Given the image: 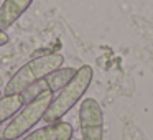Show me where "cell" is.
Wrapping results in <instances>:
<instances>
[{"label": "cell", "instance_id": "obj_1", "mask_svg": "<svg viewBox=\"0 0 153 140\" xmlns=\"http://www.w3.org/2000/svg\"><path fill=\"white\" fill-rule=\"evenodd\" d=\"M92 76H94V71L89 64H84L79 69H76L74 76L61 87L56 96H53V99H51L46 112L43 114L41 120H45L48 124V122H54V120L63 119L79 102L81 97L84 96L87 87L91 86Z\"/></svg>", "mask_w": 153, "mask_h": 140}, {"label": "cell", "instance_id": "obj_2", "mask_svg": "<svg viewBox=\"0 0 153 140\" xmlns=\"http://www.w3.org/2000/svg\"><path fill=\"white\" fill-rule=\"evenodd\" d=\"M63 63H64V56L59 53H48V54H41L38 58H33L27 64H23L12 76V79H8V83L4 87V92L5 94L23 92L30 84H33L35 81L43 77L45 74L61 68Z\"/></svg>", "mask_w": 153, "mask_h": 140}, {"label": "cell", "instance_id": "obj_3", "mask_svg": "<svg viewBox=\"0 0 153 140\" xmlns=\"http://www.w3.org/2000/svg\"><path fill=\"white\" fill-rule=\"evenodd\" d=\"M53 96H54L53 92H43V94H38L33 99H30L28 102H25L23 107L20 109V112L10 119L8 125L5 127L4 133H2V139L15 140L27 135L43 119V114L46 112Z\"/></svg>", "mask_w": 153, "mask_h": 140}, {"label": "cell", "instance_id": "obj_4", "mask_svg": "<svg viewBox=\"0 0 153 140\" xmlns=\"http://www.w3.org/2000/svg\"><path fill=\"white\" fill-rule=\"evenodd\" d=\"M79 127L81 137L84 140H100L102 139L104 115L99 102L92 97H87L79 107Z\"/></svg>", "mask_w": 153, "mask_h": 140}, {"label": "cell", "instance_id": "obj_5", "mask_svg": "<svg viewBox=\"0 0 153 140\" xmlns=\"http://www.w3.org/2000/svg\"><path fill=\"white\" fill-rule=\"evenodd\" d=\"M74 73H76L74 68H63L61 66V68H58V69L51 71V73L45 74L43 77L35 81L33 84H30L22 94L25 96V101H27V102L30 99H33V97H36L38 94H43V92H53L54 94L74 76Z\"/></svg>", "mask_w": 153, "mask_h": 140}, {"label": "cell", "instance_id": "obj_6", "mask_svg": "<svg viewBox=\"0 0 153 140\" xmlns=\"http://www.w3.org/2000/svg\"><path fill=\"white\" fill-rule=\"evenodd\" d=\"M74 135V129L69 122L64 120H54L48 122L45 127L36 129L35 132L28 133L27 140H71Z\"/></svg>", "mask_w": 153, "mask_h": 140}, {"label": "cell", "instance_id": "obj_7", "mask_svg": "<svg viewBox=\"0 0 153 140\" xmlns=\"http://www.w3.org/2000/svg\"><path fill=\"white\" fill-rule=\"evenodd\" d=\"M31 4L33 0H4L0 5V30H8Z\"/></svg>", "mask_w": 153, "mask_h": 140}, {"label": "cell", "instance_id": "obj_8", "mask_svg": "<svg viewBox=\"0 0 153 140\" xmlns=\"http://www.w3.org/2000/svg\"><path fill=\"white\" fill-rule=\"evenodd\" d=\"M25 96L22 92L17 94H5L4 97H0V125L7 120H10L18 110L23 107Z\"/></svg>", "mask_w": 153, "mask_h": 140}, {"label": "cell", "instance_id": "obj_9", "mask_svg": "<svg viewBox=\"0 0 153 140\" xmlns=\"http://www.w3.org/2000/svg\"><path fill=\"white\" fill-rule=\"evenodd\" d=\"M8 41H10V38H8V35L5 33L4 30H0V46H4V45H7Z\"/></svg>", "mask_w": 153, "mask_h": 140}]
</instances>
